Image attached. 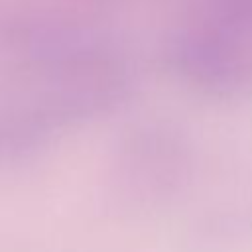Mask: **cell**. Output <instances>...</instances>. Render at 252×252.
Segmentation results:
<instances>
[{
	"label": "cell",
	"mask_w": 252,
	"mask_h": 252,
	"mask_svg": "<svg viewBox=\"0 0 252 252\" xmlns=\"http://www.w3.org/2000/svg\"><path fill=\"white\" fill-rule=\"evenodd\" d=\"M173 69L195 89L230 96L252 79V57L232 28H201L183 33L171 47Z\"/></svg>",
	"instance_id": "7a4b0ae2"
},
{
	"label": "cell",
	"mask_w": 252,
	"mask_h": 252,
	"mask_svg": "<svg viewBox=\"0 0 252 252\" xmlns=\"http://www.w3.org/2000/svg\"><path fill=\"white\" fill-rule=\"evenodd\" d=\"M189 136L165 122L134 124L120 134L106 169V195L120 215L140 217L171 205L193 181Z\"/></svg>",
	"instance_id": "6da1fadb"
}]
</instances>
